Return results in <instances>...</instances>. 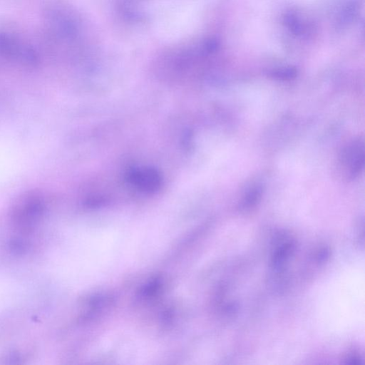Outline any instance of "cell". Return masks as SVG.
<instances>
[{
    "instance_id": "1",
    "label": "cell",
    "mask_w": 365,
    "mask_h": 365,
    "mask_svg": "<svg viewBox=\"0 0 365 365\" xmlns=\"http://www.w3.org/2000/svg\"><path fill=\"white\" fill-rule=\"evenodd\" d=\"M0 58L24 66H34L38 60L36 51L18 34L0 29Z\"/></svg>"
},
{
    "instance_id": "2",
    "label": "cell",
    "mask_w": 365,
    "mask_h": 365,
    "mask_svg": "<svg viewBox=\"0 0 365 365\" xmlns=\"http://www.w3.org/2000/svg\"><path fill=\"white\" fill-rule=\"evenodd\" d=\"M43 210V203L36 194L24 196L16 204L14 211L16 222L21 226H29L36 222Z\"/></svg>"
},
{
    "instance_id": "3",
    "label": "cell",
    "mask_w": 365,
    "mask_h": 365,
    "mask_svg": "<svg viewBox=\"0 0 365 365\" xmlns=\"http://www.w3.org/2000/svg\"><path fill=\"white\" fill-rule=\"evenodd\" d=\"M341 163L348 170L350 178L360 174L364 165V149L362 141H356L349 145L341 157Z\"/></svg>"
},
{
    "instance_id": "4",
    "label": "cell",
    "mask_w": 365,
    "mask_h": 365,
    "mask_svg": "<svg viewBox=\"0 0 365 365\" xmlns=\"http://www.w3.org/2000/svg\"><path fill=\"white\" fill-rule=\"evenodd\" d=\"M129 180L143 190L155 191L161 185V177L153 168L135 169L128 173Z\"/></svg>"
},
{
    "instance_id": "5",
    "label": "cell",
    "mask_w": 365,
    "mask_h": 365,
    "mask_svg": "<svg viewBox=\"0 0 365 365\" xmlns=\"http://www.w3.org/2000/svg\"><path fill=\"white\" fill-rule=\"evenodd\" d=\"M262 187L259 185L252 187L245 195L242 205L244 207H250L256 204L262 195Z\"/></svg>"
},
{
    "instance_id": "6",
    "label": "cell",
    "mask_w": 365,
    "mask_h": 365,
    "mask_svg": "<svg viewBox=\"0 0 365 365\" xmlns=\"http://www.w3.org/2000/svg\"><path fill=\"white\" fill-rule=\"evenodd\" d=\"M297 70L294 68L288 67L274 70L271 72L270 76L279 80H291L296 77Z\"/></svg>"
}]
</instances>
